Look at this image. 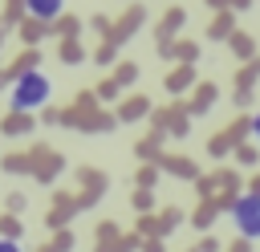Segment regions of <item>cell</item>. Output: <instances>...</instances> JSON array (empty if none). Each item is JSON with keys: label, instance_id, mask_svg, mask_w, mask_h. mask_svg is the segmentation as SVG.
<instances>
[{"label": "cell", "instance_id": "6da1fadb", "mask_svg": "<svg viewBox=\"0 0 260 252\" xmlns=\"http://www.w3.org/2000/svg\"><path fill=\"white\" fill-rule=\"evenodd\" d=\"M49 93H53V81L45 73H20L12 85V110H37L49 102Z\"/></svg>", "mask_w": 260, "mask_h": 252}, {"label": "cell", "instance_id": "7a4b0ae2", "mask_svg": "<svg viewBox=\"0 0 260 252\" xmlns=\"http://www.w3.org/2000/svg\"><path fill=\"white\" fill-rule=\"evenodd\" d=\"M232 224L244 240H260V191H248L232 203Z\"/></svg>", "mask_w": 260, "mask_h": 252}, {"label": "cell", "instance_id": "3957f363", "mask_svg": "<svg viewBox=\"0 0 260 252\" xmlns=\"http://www.w3.org/2000/svg\"><path fill=\"white\" fill-rule=\"evenodd\" d=\"M24 4H28V12L41 16V20H53V16L65 8V0H24Z\"/></svg>", "mask_w": 260, "mask_h": 252}, {"label": "cell", "instance_id": "277c9868", "mask_svg": "<svg viewBox=\"0 0 260 252\" xmlns=\"http://www.w3.org/2000/svg\"><path fill=\"white\" fill-rule=\"evenodd\" d=\"M252 138H256V142H260V110H256V114H252Z\"/></svg>", "mask_w": 260, "mask_h": 252}, {"label": "cell", "instance_id": "5b68a950", "mask_svg": "<svg viewBox=\"0 0 260 252\" xmlns=\"http://www.w3.org/2000/svg\"><path fill=\"white\" fill-rule=\"evenodd\" d=\"M0 252H20V244L16 240H0Z\"/></svg>", "mask_w": 260, "mask_h": 252}]
</instances>
